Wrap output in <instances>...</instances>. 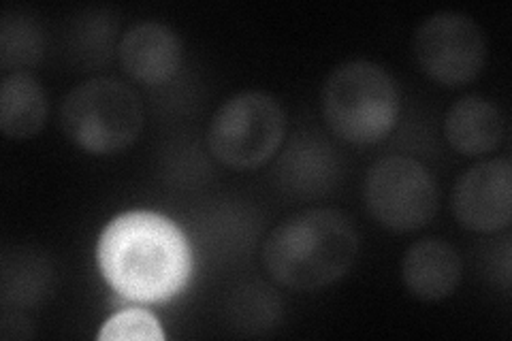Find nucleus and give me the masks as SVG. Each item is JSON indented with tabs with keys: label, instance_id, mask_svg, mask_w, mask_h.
I'll return each mask as SVG.
<instances>
[{
	"label": "nucleus",
	"instance_id": "nucleus-8",
	"mask_svg": "<svg viewBox=\"0 0 512 341\" xmlns=\"http://www.w3.org/2000/svg\"><path fill=\"white\" fill-rule=\"evenodd\" d=\"M455 220L472 233H498L512 222V165L483 160L463 173L451 194Z\"/></svg>",
	"mask_w": 512,
	"mask_h": 341
},
{
	"label": "nucleus",
	"instance_id": "nucleus-13",
	"mask_svg": "<svg viewBox=\"0 0 512 341\" xmlns=\"http://www.w3.org/2000/svg\"><path fill=\"white\" fill-rule=\"evenodd\" d=\"M45 37L35 20L26 15H5L0 26V64L5 71H22L35 67L43 58Z\"/></svg>",
	"mask_w": 512,
	"mask_h": 341
},
{
	"label": "nucleus",
	"instance_id": "nucleus-1",
	"mask_svg": "<svg viewBox=\"0 0 512 341\" xmlns=\"http://www.w3.org/2000/svg\"><path fill=\"white\" fill-rule=\"evenodd\" d=\"M96 261L107 284L135 303H163L190 280L192 256L184 233L154 211H126L99 237Z\"/></svg>",
	"mask_w": 512,
	"mask_h": 341
},
{
	"label": "nucleus",
	"instance_id": "nucleus-3",
	"mask_svg": "<svg viewBox=\"0 0 512 341\" xmlns=\"http://www.w3.org/2000/svg\"><path fill=\"white\" fill-rule=\"evenodd\" d=\"M402 109L397 81L380 64L350 60L335 67L320 90V113L333 135L352 145L387 137Z\"/></svg>",
	"mask_w": 512,
	"mask_h": 341
},
{
	"label": "nucleus",
	"instance_id": "nucleus-12",
	"mask_svg": "<svg viewBox=\"0 0 512 341\" xmlns=\"http://www.w3.org/2000/svg\"><path fill=\"white\" fill-rule=\"evenodd\" d=\"M50 103L41 81L28 71H15L0 84V131L9 139H30L43 131Z\"/></svg>",
	"mask_w": 512,
	"mask_h": 341
},
{
	"label": "nucleus",
	"instance_id": "nucleus-7",
	"mask_svg": "<svg viewBox=\"0 0 512 341\" xmlns=\"http://www.w3.org/2000/svg\"><path fill=\"white\" fill-rule=\"evenodd\" d=\"M421 71L440 86L472 84L487 62V37L470 15L438 11L421 22L412 41Z\"/></svg>",
	"mask_w": 512,
	"mask_h": 341
},
{
	"label": "nucleus",
	"instance_id": "nucleus-2",
	"mask_svg": "<svg viewBox=\"0 0 512 341\" xmlns=\"http://www.w3.org/2000/svg\"><path fill=\"white\" fill-rule=\"evenodd\" d=\"M361 248L344 211L310 207L282 220L263 243V267L284 288L312 292L340 282Z\"/></svg>",
	"mask_w": 512,
	"mask_h": 341
},
{
	"label": "nucleus",
	"instance_id": "nucleus-6",
	"mask_svg": "<svg viewBox=\"0 0 512 341\" xmlns=\"http://www.w3.org/2000/svg\"><path fill=\"white\" fill-rule=\"evenodd\" d=\"M363 199L370 216L393 233L421 231L440 209V188L423 162L393 154L376 160L365 175Z\"/></svg>",
	"mask_w": 512,
	"mask_h": 341
},
{
	"label": "nucleus",
	"instance_id": "nucleus-10",
	"mask_svg": "<svg viewBox=\"0 0 512 341\" xmlns=\"http://www.w3.org/2000/svg\"><path fill=\"white\" fill-rule=\"evenodd\" d=\"M463 278L461 254L438 237L414 241L402 258V280L421 301H442L455 295Z\"/></svg>",
	"mask_w": 512,
	"mask_h": 341
},
{
	"label": "nucleus",
	"instance_id": "nucleus-5",
	"mask_svg": "<svg viewBox=\"0 0 512 341\" xmlns=\"http://www.w3.org/2000/svg\"><path fill=\"white\" fill-rule=\"evenodd\" d=\"M288 120L278 99L246 90L224 101L207 126V148L220 165L250 171L274 158L286 137Z\"/></svg>",
	"mask_w": 512,
	"mask_h": 341
},
{
	"label": "nucleus",
	"instance_id": "nucleus-11",
	"mask_svg": "<svg viewBox=\"0 0 512 341\" xmlns=\"http://www.w3.org/2000/svg\"><path fill=\"white\" fill-rule=\"evenodd\" d=\"M444 135L455 152L470 158L485 156L502 145L504 118L485 96L468 94L446 111Z\"/></svg>",
	"mask_w": 512,
	"mask_h": 341
},
{
	"label": "nucleus",
	"instance_id": "nucleus-9",
	"mask_svg": "<svg viewBox=\"0 0 512 341\" xmlns=\"http://www.w3.org/2000/svg\"><path fill=\"white\" fill-rule=\"evenodd\" d=\"M118 54L128 77L146 86H160L180 69L182 41L165 24L141 22L124 32Z\"/></svg>",
	"mask_w": 512,
	"mask_h": 341
},
{
	"label": "nucleus",
	"instance_id": "nucleus-4",
	"mask_svg": "<svg viewBox=\"0 0 512 341\" xmlns=\"http://www.w3.org/2000/svg\"><path fill=\"white\" fill-rule=\"evenodd\" d=\"M143 103L137 90L114 77H94L75 86L60 105L62 133L88 154H116L139 139Z\"/></svg>",
	"mask_w": 512,
	"mask_h": 341
},
{
	"label": "nucleus",
	"instance_id": "nucleus-15",
	"mask_svg": "<svg viewBox=\"0 0 512 341\" xmlns=\"http://www.w3.org/2000/svg\"><path fill=\"white\" fill-rule=\"evenodd\" d=\"M101 341H163L165 333L160 329V322L146 310L131 307V310L118 312L111 316L99 331Z\"/></svg>",
	"mask_w": 512,
	"mask_h": 341
},
{
	"label": "nucleus",
	"instance_id": "nucleus-14",
	"mask_svg": "<svg viewBox=\"0 0 512 341\" xmlns=\"http://www.w3.org/2000/svg\"><path fill=\"white\" fill-rule=\"evenodd\" d=\"M52 269L35 254H15L3 265V299L5 303L30 305L47 292Z\"/></svg>",
	"mask_w": 512,
	"mask_h": 341
}]
</instances>
